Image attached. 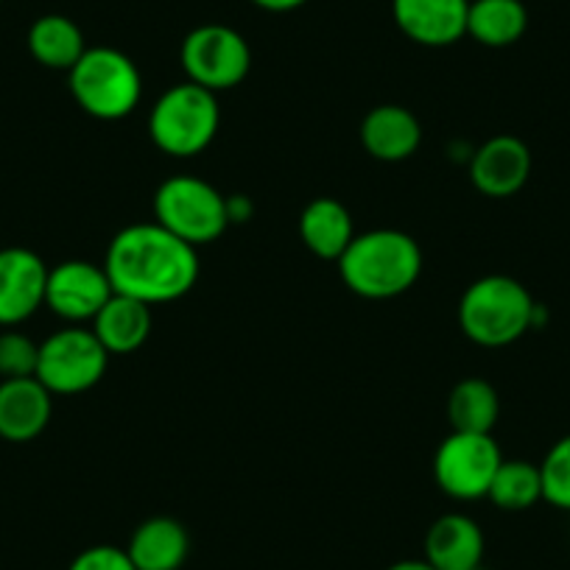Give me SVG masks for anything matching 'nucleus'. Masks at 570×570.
Masks as SVG:
<instances>
[{
    "label": "nucleus",
    "instance_id": "1",
    "mask_svg": "<svg viewBox=\"0 0 570 570\" xmlns=\"http://www.w3.org/2000/svg\"><path fill=\"white\" fill-rule=\"evenodd\" d=\"M104 268L115 294L163 305L194 292L199 252L157 222L129 224L109 240Z\"/></svg>",
    "mask_w": 570,
    "mask_h": 570
},
{
    "label": "nucleus",
    "instance_id": "2",
    "mask_svg": "<svg viewBox=\"0 0 570 570\" xmlns=\"http://www.w3.org/2000/svg\"><path fill=\"white\" fill-rule=\"evenodd\" d=\"M338 274L350 292L364 299H394L414 288L422 274V249L409 233L370 229L355 233L338 257Z\"/></svg>",
    "mask_w": 570,
    "mask_h": 570
},
{
    "label": "nucleus",
    "instance_id": "3",
    "mask_svg": "<svg viewBox=\"0 0 570 570\" xmlns=\"http://www.w3.org/2000/svg\"><path fill=\"white\" fill-rule=\"evenodd\" d=\"M542 305L523 283L507 274H487L459 299V327L479 347H509L540 322Z\"/></svg>",
    "mask_w": 570,
    "mask_h": 570
},
{
    "label": "nucleus",
    "instance_id": "4",
    "mask_svg": "<svg viewBox=\"0 0 570 570\" xmlns=\"http://www.w3.org/2000/svg\"><path fill=\"white\" fill-rule=\"evenodd\" d=\"M222 126L216 92L185 81L174 85L155 101L149 115V137L157 149L177 160H190L210 149Z\"/></svg>",
    "mask_w": 570,
    "mask_h": 570
},
{
    "label": "nucleus",
    "instance_id": "5",
    "mask_svg": "<svg viewBox=\"0 0 570 570\" xmlns=\"http://www.w3.org/2000/svg\"><path fill=\"white\" fill-rule=\"evenodd\" d=\"M68 76L76 104L98 120L126 118L142 98L140 70L118 48H87Z\"/></svg>",
    "mask_w": 570,
    "mask_h": 570
},
{
    "label": "nucleus",
    "instance_id": "6",
    "mask_svg": "<svg viewBox=\"0 0 570 570\" xmlns=\"http://www.w3.org/2000/svg\"><path fill=\"white\" fill-rule=\"evenodd\" d=\"M155 222L199 249L229 227L227 196L199 177H171L155 194Z\"/></svg>",
    "mask_w": 570,
    "mask_h": 570
},
{
    "label": "nucleus",
    "instance_id": "7",
    "mask_svg": "<svg viewBox=\"0 0 570 570\" xmlns=\"http://www.w3.org/2000/svg\"><path fill=\"white\" fill-rule=\"evenodd\" d=\"M109 353L98 342L96 333L79 325L62 327L51 333L40 344V361H37V381L51 394L90 392L104 375H107Z\"/></svg>",
    "mask_w": 570,
    "mask_h": 570
},
{
    "label": "nucleus",
    "instance_id": "8",
    "mask_svg": "<svg viewBox=\"0 0 570 570\" xmlns=\"http://www.w3.org/2000/svg\"><path fill=\"white\" fill-rule=\"evenodd\" d=\"M183 70L188 81L210 92L238 87L249 76L252 51L244 35L222 23H207L190 31L183 42Z\"/></svg>",
    "mask_w": 570,
    "mask_h": 570
},
{
    "label": "nucleus",
    "instance_id": "9",
    "mask_svg": "<svg viewBox=\"0 0 570 570\" xmlns=\"http://www.w3.org/2000/svg\"><path fill=\"white\" fill-rule=\"evenodd\" d=\"M503 456L492 434H462L451 431L434 456L436 487L453 501H481L490 492L492 479Z\"/></svg>",
    "mask_w": 570,
    "mask_h": 570
},
{
    "label": "nucleus",
    "instance_id": "10",
    "mask_svg": "<svg viewBox=\"0 0 570 570\" xmlns=\"http://www.w3.org/2000/svg\"><path fill=\"white\" fill-rule=\"evenodd\" d=\"M112 294L115 288L104 263L98 266L90 261H65L48 268L46 308H51L59 320L70 322V325L96 320V314Z\"/></svg>",
    "mask_w": 570,
    "mask_h": 570
},
{
    "label": "nucleus",
    "instance_id": "11",
    "mask_svg": "<svg viewBox=\"0 0 570 570\" xmlns=\"http://www.w3.org/2000/svg\"><path fill=\"white\" fill-rule=\"evenodd\" d=\"M48 266L26 246L0 249V327H18L46 305Z\"/></svg>",
    "mask_w": 570,
    "mask_h": 570
},
{
    "label": "nucleus",
    "instance_id": "12",
    "mask_svg": "<svg viewBox=\"0 0 570 570\" xmlns=\"http://www.w3.org/2000/svg\"><path fill=\"white\" fill-rule=\"evenodd\" d=\"M531 177V151L520 137L495 135L475 149L470 160V179L475 190L490 199H509L520 194Z\"/></svg>",
    "mask_w": 570,
    "mask_h": 570
},
{
    "label": "nucleus",
    "instance_id": "13",
    "mask_svg": "<svg viewBox=\"0 0 570 570\" xmlns=\"http://www.w3.org/2000/svg\"><path fill=\"white\" fill-rule=\"evenodd\" d=\"M392 14L411 42L445 48L468 35L470 0H392Z\"/></svg>",
    "mask_w": 570,
    "mask_h": 570
},
{
    "label": "nucleus",
    "instance_id": "14",
    "mask_svg": "<svg viewBox=\"0 0 570 570\" xmlns=\"http://www.w3.org/2000/svg\"><path fill=\"white\" fill-rule=\"evenodd\" d=\"M53 394L37 377L0 381V440L35 442L51 422Z\"/></svg>",
    "mask_w": 570,
    "mask_h": 570
},
{
    "label": "nucleus",
    "instance_id": "15",
    "mask_svg": "<svg viewBox=\"0 0 570 570\" xmlns=\"http://www.w3.org/2000/svg\"><path fill=\"white\" fill-rule=\"evenodd\" d=\"M422 142V124L409 107L381 104L370 109L361 124V146L381 163H400L416 155Z\"/></svg>",
    "mask_w": 570,
    "mask_h": 570
},
{
    "label": "nucleus",
    "instance_id": "16",
    "mask_svg": "<svg viewBox=\"0 0 570 570\" xmlns=\"http://www.w3.org/2000/svg\"><path fill=\"white\" fill-rule=\"evenodd\" d=\"M484 531L462 512L442 514L425 534V559L436 570H470L484 562Z\"/></svg>",
    "mask_w": 570,
    "mask_h": 570
},
{
    "label": "nucleus",
    "instance_id": "17",
    "mask_svg": "<svg viewBox=\"0 0 570 570\" xmlns=\"http://www.w3.org/2000/svg\"><path fill=\"white\" fill-rule=\"evenodd\" d=\"M151 305L126 294H112L92 320V333L109 355H131L151 336Z\"/></svg>",
    "mask_w": 570,
    "mask_h": 570
},
{
    "label": "nucleus",
    "instance_id": "18",
    "mask_svg": "<svg viewBox=\"0 0 570 570\" xmlns=\"http://www.w3.org/2000/svg\"><path fill=\"white\" fill-rule=\"evenodd\" d=\"M188 531L174 518L142 520L126 546V553L137 570H179L188 559Z\"/></svg>",
    "mask_w": 570,
    "mask_h": 570
},
{
    "label": "nucleus",
    "instance_id": "19",
    "mask_svg": "<svg viewBox=\"0 0 570 570\" xmlns=\"http://www.w3.org/2000/svg\"><path fill=\"white\" fill-rule=\"evenodd\" d=\"M299 238L322 261H338L355 238L353 213L333 196H320L299 213Z\"/></svg>",
    "mask_w": 570,
    "mask_h": 570
},
{
    "label": "nucleus",
    "instance_id": "20",
    "mask_svg": "<svg viewBox=\"0 0 570 570\" xmlns=\"http://www.w3.org/2000/svg\"><path fill=\"white\" fill-rule=\"evenodd\" d=\"M525 29H529V12L520 0H470L468 35L481 46H514Z\"/></svg>",
    "mask_w": 570,
    "mask_h": 570
},
{
    "label": "nucleus",
    "instance_id": "21",
    "mask_svg": "<svg viewBox=\"0 0 570 570\" xmlns=\"http://www.w3.org/2000/svg\"><path fill=\"white\" fill-rule=\"evenodd\" d=\"M29 51L42 68L70 70L87 51L85 35L65 14H46L29 29Z\"/></svg>",
    "mask_w": 570,
    "mask_h": 570
},
{
    "label": "nucleus",
    "instance_id": "22",
    "mask_svg": "<svg viewBox=\"0 0 570 570\" xmlns=\"http://www.w3.org/2000/svg\"><path fill=\"white\" fill-rule=\"evenodd\" d=\"M498 416H501V400L492 383L481 377H464L453 386L448 397V420L453 431L462 434H492Z\"/></svg>",
    "mask_w": 570,
    "mask_h": 570
},
{
    "label": "nucleus",
    "instance_id": "23",
    "mask_svg": "<svg viewBox=\"0 0 570 570\" xmlns=\"http://www.w3.org/2000/svg\"><path fill=\"white\" fill-rule=\"evenodd\" d=\"M487 498L503 512H525V509H531L534 503L542 501L540 464L523 462V459H503Z\"/></svg>",
    "mask_w": 570,
    "mask_h": 570
},
{
    "label": "nucleus",
    "instance_id": "24",
    "mask_svg": "<svg viewBox=\"0 0 570 570\" xmlns=\"http://www.w3.org/2000/svg\"><path fill=\"white\" fill-rule=\"evenodd\" d=\"M542 475V501L551 507L570 512V434L553 442L540 464Z\"/></svg>",
    "mask_w": 570,
    "mask_h": 570
},
{
    "label": "nucleus",
    "instance_id": "25",
    "mask_svg": "<svg viewBox=\"0 0 570 570\" xmlns=\"http://www.w3.org/2000/svg\"><path fill=\"white\" fill-rule=\"evenodd\" d=\"M37 361H40V344L14 327H3L0 333V381L35 377Z\"/></svg>",
    "mask_w": 570,
    "mask_h": 570
},
{
    "label": "nucleus",
    "instance_id": "26",
    "mask_svg": "<svg viewBox=\"0 0 570 570\" xmlns=\"http://www.w3.org/2000/svg\"><path fill=\"white\" fill-rule=\"evenodd\" d=\"M68 570H137L126 548L118 546H90L70 562Z\"/></svg>",
    "mask_w": 570,
    "mask_h": 570
},
{
    "label": "nucleus",
    "instance_id": "27",
    "mask_svg": "<svg viewBox=\"0 0 570 570\" xmlns=\"http://www.w3.org/2000/svg\"><path fill=\"white\" fill-rule=\"evenodd\" d=\"M252 3L266 9V12H294V9L305 7L308 0H252Z\"/></svg>",
    "mask_w": 570,
    "mask_h": 570
},
{
    "label": "nucleus",
    "instance_id": "28",
    "mask_svg": "<svg viewBox=\"0 0 570 570\" xmlns=\"http://www.w3.org/2000/svg\"><path fill=\"white\" fill-rule=\"evenodd\" d=\"M386 570H436L428 559H400V562L389 564Z\"/></svg>",
    "mask_w": 570,
    "mask_h": 570
},
{
    "label": "nucleus",
    "instance_id": "29",
    "mask_svg": "<svg viewBox=\"0 0 570 570\" xmlns=\"http://www.w3.org/2000/svg\"><path fill=\"white\" fill-rule=\"evenodd\" d=\"M470 570H484V568H481V564H479V568H470Z\"/></svg>",
    "mask_w": 570,
    "mask_h": 570
},
{
    "label": "nucleus",
    "instance_id": "30",
    "mask_svg": "<svg viewBox=\"0 0 570 570\" xmlns=\"http://www.w3.org/2000/svg\"><path fill=\"white\" fill-rule=\"evenodd\" d=\"M0 3H3V0H0Z\"/></svg>",
    "mask_w": 570,
    "mask_h": 570
}]
</instances>
